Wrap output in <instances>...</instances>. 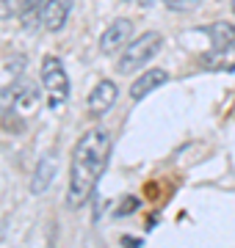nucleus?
Segmentation results:
<instances>
[{
    "instance_id": "nucleus-12",
    "label": "nucleus",
    "mask_w": 235,
    "mask_h": 248,
    "mask_svg": "<svg viewBox=\"0 0 235 248\" xmlns=\"http://www.w3.org/2000/svg\"><path fill=\"white\" fill-rule=\"evenodd\" d=\"M22 0H0V19H11L14 14H19Z\"/></svg>"
},
{
    "instance_id": "nucleus-3",
    "label": "nucleus",
    "mask_w": 235,
    "mask_h": 248,
    "mask_svg": "<svg viewBox=\"0 0 235 248\" xmlns=\"http://www.w3.org/2000/svg\"><path fill=\"white\" fill-rule=\"evenodd\" d=\"M42 91H45V102L53 113H58L69 99V80L55 55H45V61H42Z\"/></svg>"
},
{
    "instance_id": "nucleus-14",
    "label": "nucleus",
    "mask_w": 235,
    "mask_h": 248,
    "mask_svg": "<svg viewBox=\"0 0 235 248\" xmlns=\"http://www.w3.org/2000/svg\"><path fill=\"white\" fill-rule=\"evenodd\" d=\"M152 3H155V0H138V6H144V9H150Z\"/></svg>"
},
{
    "instance_id": "nucleus-9",
    "label": "nucleus",
    "mask_w": 235,
    "mask_h": 248,
    "mask_svg": "<svg viewBox=\"0 0 235 248\" xmlns=\"http://www.w3.org/2000/svg\"><path fill=\"white\" fill-rule=\"evenodd\" d=\"M205 33L210 36L216 50H227L235 45V25H230V22H216V25L205 28Z\"/></svg>"
},
{
    "instance_id": "nucleus-2",
    "label": "nucleus",
    "mask_w": 235,
    "mask_h": 248,
    "mask_svg": "<svg viewBox=\"0 0 235 248\" xmlns=\"http://www.w3.org/2000/svg\"><path fill=\"white\" fill-rule=\"evenodd\" d=\"M39 105V94L25 83H14L0 91V116L9 130H25V122L34 116Z\"/></svg>"
},
{
    "instance_id": "nucleus-4",
    "label": "nucleus",
    "mask_w": 235,
    "mask_h": 248,
    "mask_svg": "<svg viewBox=\"0 0 235 248\" xmlns=\"http://www.w3.org/2000/svg\"><path fill=\"white\" fill-rule=\"evenodd\" d=\"M161 45H163V36L161 33H155V31L141 33L138 39H133V42L125 47V53H122V58H119L117 69L122 72V75H130V72L141 69L150 58H155V55H158Z\"/></svg>"
},
{
    "instance_id": "nucleus-13",
    "label": "nucleus",
    "mask_w": 235,
    "mask_h": 248,
    "mask_svg": "<svg viewBox=\"0 0 235 248\" xmlns=\"http://www.w3.org/2000/svg\"><path fill=\"white\" fill-rule=\"evenodd\" d=\"M163 3L172 11H191V9H197L202 0H163Z\"/></svg>"
},
{
    "instance_id": "nucleus-10",
    "label": "nucleus",
    "mask_w": 235,
    "mask_h": 248,
    "mask_svg": "<svg viewBox=\"0 0 235 248\" xmlns=\"http://www.w3.org/2000/svg\"><path fill=\"white\" fill-rule=\"evenodd\" d=\"M53 174H55L53 157L42 160V163H39V169H36V174H34V179H31V193H36V196L45 193L47 185H50V179H53Z\"/></svg>"
},
{
    "instance_id": "nucleus-6",
    "label": "nucleus",
    "mask_w": 235,
    "mask_h": 248,
    "mask_svg": "<svg viewBox=\"0 0 235 248\" xmlns=\"http://www.w3.org/2000/svg\"><path fill=\"white\" fill-rule=\"evenodd\" d=\"M117 86L111 83V80H100L97 86H94V91L89 94V102H86V110H89L91 119H100V116H105L114 108V102H117Z\"/></svg>"
},
{
    "instance_id": "nucleus-15",
    "label": "nucleus",
    "mask_w": 235,
    "mask_h": 248,
    "mask_svg": "<svg viewBox=\"0 0 235 248\" xmlns=\"http://www.w3.org/2000/svg\"><path fill=\"white\" fill-rule=\"evenodd\" d=\"M233 11H235V0H233Z\"/></svg>"
},
{
    "instance_id": "nucleus-11",
    "label": "nucleus",
    "mask_w": 235,
    "mask_h": 248,
    "mask_svg": "<svg viewBox=\"0 0 235 248\" xmlns=\"http://www.w3.org/2000/svg\"><path fill=\"white\" fill-rule=\"evenodd\" d=\"M42 9H45V0H22V9H19L22 25L39 28V22H42Z\"/></svg>"
},
{
    "instance_id": "nucleus-5",
    "label": "nucleus",
    "mask_w": 235,
    "mask_h": 248,
    "mask_svg": "<svg viewBox=\"0 0 235 248\" xmlns=\"http://www.w3.org/2000/svg\"><path fill=\"white\" fill-rule=\"evenodd\" d=\"M130 36H133V22H130V19H114V22L105 28L102 39H100V50L105 55L119 53L122 47L130 45Z\"/></svg>"
},
{
    "instance_id": "nucleus-1",
    "label": "nucleus",
    "mask_w": 235,
    "mask_h": 248,
    "mask_svg": "<svg viewBox=\"0 0 235 248\" xmlns=\"http://www.w3.org/2000/svg\"><path fill=\"white\" fill-rule=\"evenodd\" d=\"M111 157V135L94 127L78 138L69 163V207H83L91 199Z\"/></svg>"
},
{
    "instance_id": "nucleus-8",
    "label": "nucleus",
    "mask_w": 235,
    "mask_h": 248,
    "mask_svg": "<svg viewBox=\"0 0 235 248\" xmlns=\"http://www.w3.org/2000/svg\"><path fill=\"white\" fill-rule=\"evenodd\" d=\"M169 80V75L163 69H150V72H144L138 80H133V86H130V99H144L150 91H155V89H161L163 83Z\"/></svg>"
},
{
    "instance_id": "nucleus-7",
    "label": "nucleus",
    "mask_w": 235,
    "mask_h": 248,
    "mask_svg": "<svg viewBox=\"0 0 235 248\" xmlns=\"http://www.w3.org/2000/svg\"><path fill=\"white\" fill-rule=\"evenodd\" d=\"M72 11V0H45V9H42V28L50 33H58Z\"/></svg>"
}]
</instances>
